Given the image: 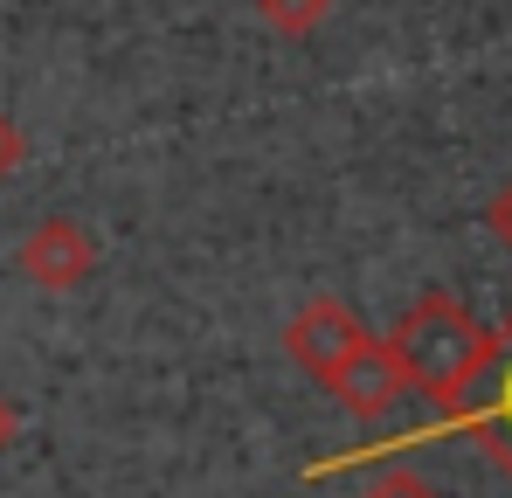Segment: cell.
<instances>
[{
	"mask_svg": "<svg viewBox=\"0 0 512 498\" xmlns=\"http://www.w3.org/2000/svg\"><path fill=\"white\" fill-rule=\"evenodd\" d=\"M388 346H395V360H402L409 388H423V395H436V402L450 409V402L471 388V374L485 367L492 332L478 326L450 291H429L423 305H409V319L388 332Z\"/></svg>",
	"mask_w": 512,
	"mask_h": 498,
	"instance_id": "6da1fadb",
	"label": "cell"
},
{
	"mask_svg": "<svg viewBox=\"0 0 512 498\" xmlns=\"http://www.w3.org/2000/svg\"><path fill=\"white\" fill-rule=\"evenodd\" d=\"M450 422L478 429V436L492 443V457L512 471V326L492 332V353H485V367L471 374V388L450 402Z\"/></svg>",
	"mask_w": 512,
	"mask_h": 498,
	"instance_id": "7a4b0ae2",
	"label": "cell"
},
{
	"mask_svg": "<svg viewBox=\"0 0 512 498\" xmlns=\"http://www.w3.org/2000/svg\"><path fill=\"white\" fill-rule=\"evenodd\" d=\"M326 388H333L360 422H381V415L409 395V374H402V360H395V346H388V339H367L360 353H346L340 367L326 374Z\"/></svg>",
	"mask_w": 512,
	"mask_h": 498,
	"instance_id": "3957f363",
	"label": "cell"
},
{
	"mask_svg": "<svg viewBox=\"0 0 512 498\" xmlns=\"http://www.w3.org/2000/svg\"><path fill=\"white\" fill-rule=\"evenodd\" d=\"M367 339H374V332L353 319V305H340V298H312V305L291 319V332H284V353L326 381V374L340 367L346 353H360Z\"/></svg>",
	"mask_w": 512,
	"mask_h": 498,
	"instance_id": "277c9868",
	"label": "cell"
},
{
	"mask_svg": "<svg viewBox=\"0 0 512 498\" xmlns=\"http://www.w3.org/2000/svg\"><path fill=\"white\" fill-rule=\"evenodd\" d=\"M90 263H97V249H90V236L77 229V222H42V229L28 236V249H21V270H28L42 291H70V284H84Z\"/></svg>",
	"mask_w": 512,
	"mask_h": 498,
	"instance_id": "5b68a950",
	"label": "cell"
},
{
	"mask_svg": "<svg viewBox=\"0 0 512 498\" xmlns=\"http://www.w3.org/2000/svg\"><path fill=\"white\" fill-rule=\"evenodd\" d=\"M256 7H263V21H270V28L305 35V28H319V21H326V7H333V0H256Z\"/></svg>",
	"mask_w": 512,
	"mask_h": 498,
	"instance_id": "8992f818",
	"label": "cell"
},
{
	"mask_svg": "<svg viewBox=\"0 0 512 498\" xmlns=\"http://www.w3.org/2000/svg\"><path fill=\"white\" fill-rule=\"evenodd\" d=\"M367 498H443V492H429L423 478H409V471H381V478L367 485Z\"/></svg>",
	"mask_w": 512,
	"mask_h": 498,
	"instance_id": "52a82bcc",
	"label": "cell"
},
{
	"mask_svg": "<svg viewBox=\"0 0 512 498\" xmlns=\"http://www.w3.org/2000/svg\"><path fill=\"white\" fill-rule=\"evenodd\" d=\"M21 160H28V139H21V125L0 111V180H7V173H14Z\"/></svg>",
	"mask_w": 512,
	"mask_h": 498,
	"instance_id": "ba28073f",
	"label": "cell"
},
{
	"mask_svg": "<svg viewBox=\"0 0 512 498\" xmlns=\"http://www.w3.org/2000/svg\"><path fill=\"white\" fill-rule=\"evenodd\" d=\"M485 229H492V236L512 249V180L499 187V194H492V201H485Z\"/></svg>",
	"mask_w": 512,
	"mask_h": 498,
	"instance_id": "9c48e42d",
	"label": "cell"
},
{
	"mask_svg": "<svg viewBox=\"0 0 512 498\" xmlns=\"http://www.w3.org/2000/svg\"><path fill=\"white\" fill-rule=\"evenodd\" d=\"M14 422H21V415H14L7 402H0V450H7V436H14Z\"/></svg>",
	"mask_w": 512,
	"mask_h": 498,
	"instance_id": "30bf717a",
	"label": "cell"
}]
</instances>
